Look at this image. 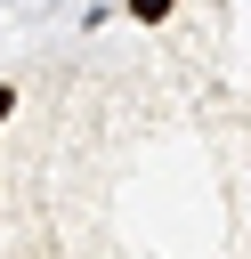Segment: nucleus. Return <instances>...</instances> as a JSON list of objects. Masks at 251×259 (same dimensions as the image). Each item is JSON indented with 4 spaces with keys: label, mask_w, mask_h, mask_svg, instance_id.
<instances>
[{
    "label": "nucleus",
    "mask_w": 251,
    "mask_h": 259,
    "mask_svg": "<svg viewBox=\"0 0 251 259\" xmlns=\"http://www.w3.org/2000/svg\"><path fill=\"white\" fill-rule=\"evenodd\" d=\"M8 113H16V89H0V121H8Z\"/></svg>",
    "instance_id": "1"
}]
</instances>
